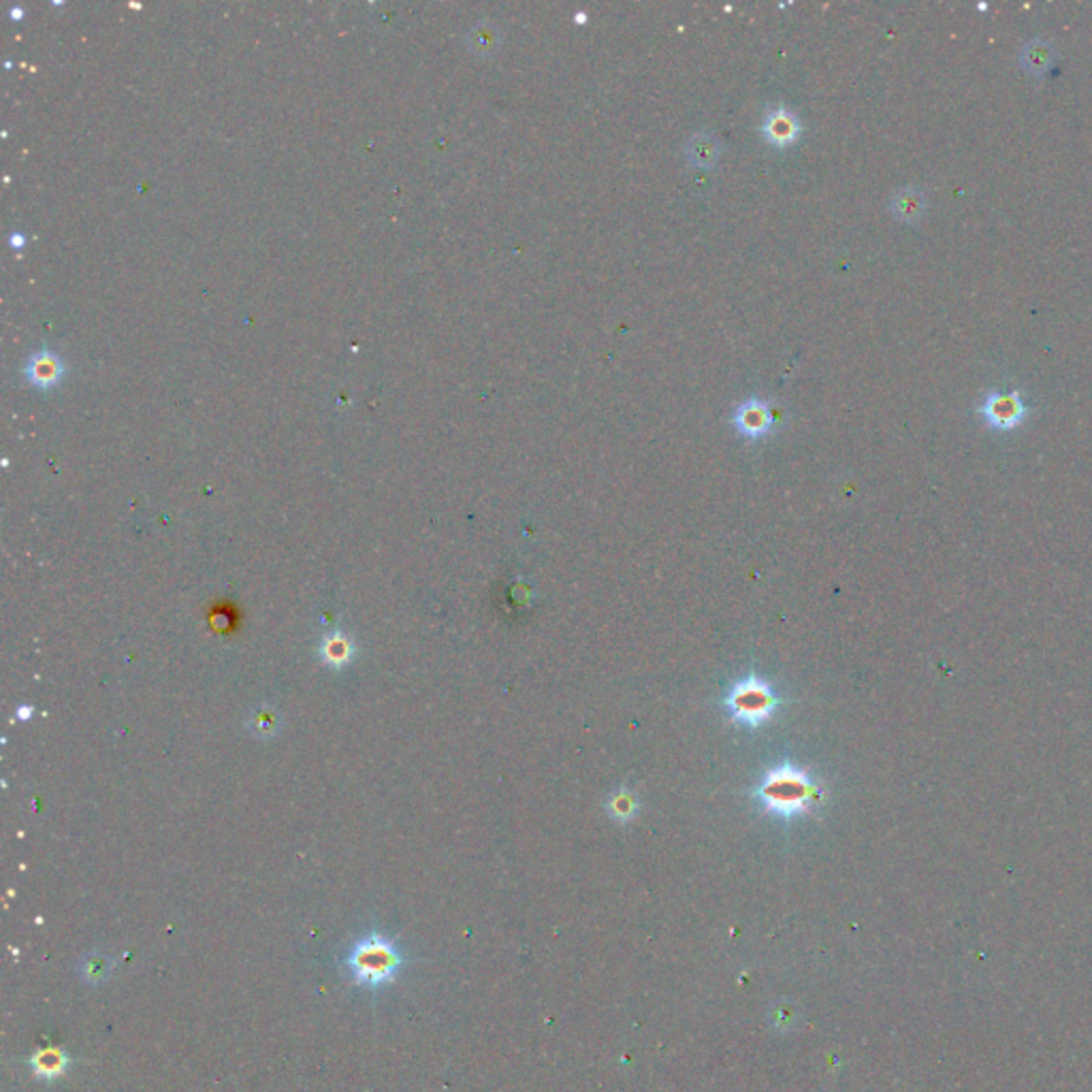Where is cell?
I'll return each mask as SVG.
<instances>
[{
  "label": "cell",
  "mask_w": 1092,
  "mask_h": 1092,
  "mask_svg": "<svg viewBox=\"0 0 1092 1092\" xmlns=\"http://www.w3.org/2000/svg\"><path fill=\"white\" fill-rule=\"evenodd\" d=\"M403 964L405 954L402 945L378 930L356 939L341 956V967L348 971L353 982L369 990H378L393 982Z\"/></svg>",
  "instance_id": "obj_1"
},
{
  "label": "cell",
  "mask_w": 1092,
  "mask_h": 1092,
  "mask_svg": "<svg viewBox=\"0 0 1092 1092\" xmlns=\"http://www.w3.org/2000/svg\"><path fill=\"white\" fill-rule=\"evenodd\" d=\"M822 788L804 773L789 764L770 770L758 788V798L768 813L796 817L809 813L822 800Z\"/></svg>",
  "instance_id": "obj_2"
},
{
  "label": "cell",
  "mask_w": 1092,
  "mask_h": 1092,
  "mask_svg": "<svg viewBox=\"0 0 1092 1092\" xmlns=\"http://www.w3.org/2000/svg\"><path fill=\"white\" fill-rule=\"evenodd\" d=\"M727 713L732 721L749 727H758L773 717L779 698L775 696L773 688L758 676H747L745 681L734 685V689L726 698Z\"/></svg>",
  "instance_id": "obj_3"
},
{
  "label": "cell",
  "mask_w": 1092,
  "mask_h": 1092,
  "mask_svg": "<svg viewBox=\"0 0 1092 1092\" xmlns=\"http://www.w3.org/2000/svg\"><path fill=\"white\" fill-rule=\"evenodd\" d=\"M982 416L994 429H1013L1026 418V405L1018 391L1013 393H990L984 399Z\"/></svg>",
  "instance_id": "obj_4"
},
{
  "label": "cell",
  "mask_w": 1092,
  "mask_h": 1092,
  "mask_svg": "<svg viewBox=\"0 0 1092 1092\" xmlns=\"http://www.w3.org/2000/svg\"><path fill=\"white\" fill-rule=\"evenodd\" d=\"M734 427H737L738 433H743L747 438H762L766 436L768 431H773V425H775V415H773V405H770L766 399H760V397H749L745 403H740L737 412H734Z\"/></svg>",
  "instance_id": "obj_5"
},
{
  "label": "cell",
  "mask_w": 1092,
  "mask_h": 1092,
  "mask_svg": "<svg viewBox=\"0 0 1092 1092\" xmlns=\"http://www.w3.org/2000/svg\"><path fill=\"white\" fill-rule=\"evenodd\" d=\"M800 120H798V116L792 109H788L786 105L768 109V114L760 124L762 137H764L768 143L776 145V148H788V145H792L796 139L800 137Z\"/></svg>",
  "instance_id": "obj_6"
},
{
  "label": "cell",
  "mask_w": 1092,
  "mask_h": 1092,
  "mask_svg": "<svg viewBox=\"0 0 1092 1092\" xmlns=\"http://www.w3.org/2000/svg\"><path fill=\"white\" fill-rule=\"evenodd\" d=\"M24 372H26L28 382H31L32 387L47 391L60 382L62 374H65V366H62L58 354H54L52 350L43 348L41 353H37L28 359Z\"/></svg>",
  "instance_id": "obj_7"
},
{
  "label": "cell",
  "mask_w": 1092,
  "mask_h": 1092,
  "mask_svg": "<svg viewBox=\"0 0 1092 1092\" xmlns=\"http://www.w3.org/2000/svg\"><path fill=\"white\" fill-rule=\"evenodd\" d=\"M721 150L724 148H721L719 137H715L709 130H700L696 135H691L688 139V143H685V158H688L689 165L698 167V169H711L719 160Z\"/></svg>",
  "instance_id": "obj_8"
},
{
  "label": "cell",
  "mask_w": 1092,
  "mask_h": 1092,
  "mask_svg": "<svg viewBox=\"0 0 1092 1092\" xmlns=\"http://www.w3.org/2000/svg\"><path fill=\"white\" fill-rule=\"evenodd\" d=\"M890 212L900 222H918L926 214V197L918 188H900L890 201Z\"/></svg>",
  "instance_id": "obj_9"
},
{
  "label": "cell",
  "mask_w": 1092,
  "mask_h": 1092,
  "mask_svg": "<svg viewBox=\"0 0 1092 1092\" xmlns=\"http://www.w3.org/2000/svg\"><path fill=\"white\" fill-rule=\"evenodd\" d=\"M1020 62L1022 67H1024V71L1033 73V75H1041L1049 71V67H1052L1054 62V47L1048 43V41L1043 39H1035L1031 43H1026L1022 47V54H1020Z\"/></svg>",
  "instance_id": "obj_10"
},
{
  "label": "cell",
  "mask_w": 1092,
  "mask_h": 1092,
  "mask_svg": "<svg viewBox=\"0 0 1092 1092\" xmlns=\"http://www.w3.org/2000/svg\"><path fill=\"white\" fill-rule=\"evenodd\" d=\"M68 1062H71V1059H68L62 1049L50 1048V1049H43V1052L34 1054L31 1059V1067L37 1077H43V1080H54V1077H60L62 1073H65Z\"/></svg>",
  "instance_id": "obj_11"
},
{
  "label": "cell",
  "mask_w": 1092,
  "mask_h": 1092,
  "mask_svg": "<svg viewBox=\"0 0 1092 1092\" xmlns=\"http://www.w3.org/2000/svg\"><path fill=\"white\" fill-rule=\"evenodd\" d=\"M500 43H502V32L497 31V28L491 22H478L476 24L470 34H467V45L472 47L474 54L478 56H491L497 50H500Z\"/></svg>",
  "instance_id": "obj_12"
},
{
  "label": "cell",
  "mask_w": 1092,
  "mask_h": 1092,
  "mask_svg": "<svg viewBox=\"0 0 1092 1092\" xmlns=\"http://www.w3.org/2000/svg\"><path fill=\"white\" fill-rule=\"evenodd\" d=\"M114 962L116 961L111 956L101 954V951H93V954H86L80 961V973L86 982L99 984L111 975Z\"/></svg>",
  "instance_id": "obj_13"
},
{
  "label": "cell",
  "mask_w": 1092,
  "mask_h": 1092,
  "mask_svg": "<svg viewBox=\"0 0 1092 1092\" xmlns=\"http://www.w3.org/2000/svg\"><path fill=\"white\" fill-rule=\"evenodd\" d=\"M323 655H325V662L327 664H333V666H344V664L353 657V645H350V640L346 636H341L340 632L329 636L323 645Z\"/></svg>",
  "instance_id": "obj_14"
},
{
  "label": "cell",
  "mask_w": 1092,
  "mask_h": 1092,
  "mask_svg": "<svg viewBox=\"0 0 1092 1092\" xmlns=\"http://www.w3.org/2000/svg\"><path fill=\"white\" fill-rule=\"evenodd\" d=\"M608 813L617 819H629L636 813V798L627 792H621L608 802Z\"/></svg>",
  "instance_id": "obj_15"
}]
</instances>
